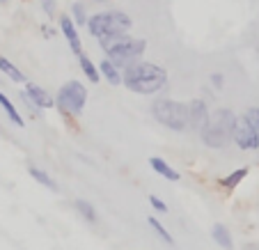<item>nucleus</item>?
<instances>
[{
    "label": "nucleus",
    "instance_id": "obj_17",
    "mask_svg": "<svg viewBox=\"0 0 259 250\" xmlns=\"http://www.w3.org/2000/svg\"><path fill=\"white\" fill-rule=\"evenodd\" d=\"M28 172H30V177H32L34 182H39L41 186L51 188V191H58V184H55L53 179H51V177H49V172L39 170V168H34V165H30V168H28Z\"/></svg>",
    "mask_w": 259,
    "mask_h": 250
},
{
    "label": "nucleus",
    "instance_id": "obj_7",
    "mask_svg": "<svg viewBox=\"0 0 259 250\" xmlns=\"http://www.w3.org/2000/svg\"><path fill=\"white\" fill-rule=\"evenodd\" d=\"M234 142L241 149H259V117L257 110H248L243 117H236Z\"/></svg>",
    "mask_w": 259,
    "mask_h": 250
},
{
    "label": "nucleus",
    "instance_id": "obj_4",
    "mask_svg": "<svg viewBox=\"0 0 259 250\" xmlns=\"http://www.w3.org/2000/svg\"><path fill=\"white\" fill-rule=\"evenodd\" d=\"M145 39H133L128 34H122V37H115V39H108L101 44L106 58H110L117 67H128L136 60H140V55L145 53Z\"/></svg>",
    "mask_w": 259,
    "mask_h": 250
},
{
    "label": "nucleus",
    "instance_id": "obj_18",
    "mask_svg": "<svg viewBox=\"0 0 259 250\" xmlns=\"http://www.w3.org/2000/svg\"><path fill=\"white\" fill-rule=\"evenodd\" d=\"M0 106H3V110L7 113V117H10L12 122L19 124V127H23V117H21L19 110L14 108V103H12L10 99H7V94H3V92H0Z\"/></svg>",
    "mask_w": 259,
    "mask_h": 250
},
{
    "label": "nucleus",
    "instance_id": "obj_14",
    "mask_svg": "<svg viewBox=\"0 0 259 250\" xmlns=\"http://www.w3.org/2000/svg\"><path fill=\"white\" fill-rule=\"evenodd\" d=\"M0 71H3L5 76H10L14 83H28L25 76H23V71H19V67H16L14 62H10L7 58H3V55H0Z\"/></svg>",
    "mask_w": 259,
    "mask_h": 250
},
{
    "label": "nucleus",
    "instance_id": "obj_3",
    "mask_svg": "<svg viewBox=\"0 0 259 250\" xmlns=\"http://www.w3.org/2000/svg\"><path fill=\"white\" fill-rule=\"evenodd\" d=\"M236 115L230 108H218L211 115L206 129L202 131V140L211 149H225L230 142H234Z\"/></svg>",
    "mask_w": 259,
    "mask_h": 250
},
{
    "label": "nucleus",
    "instance_id": "obj_23",
    "mask_svg": "<svg viewBox=\"0 0 259 250\" xmlns=\"http://www.w3.org/2000/svg\"><path fill=\"white\" fill-rule=\"evenodd\" d=\"M41 3H44L46 14H53V12H55V0H41Z\"/></svg>",
    "mask_w": 259,
    "mask_h": 250
},
{
    "label": "nucleus",
    "instance_id": "obj_8",
    "mask_svg": "<svg viewBox=\"0 0 259 250\" xmlns=\"http://www.w3.org/2000/svg\"><path fill=\"white\" fill-rule=\"evenodd\" d=\"M209 119H211L209 106H206L202 99H193V101L188 103V127H191L193 131L202 133L206 129V124H209Z\"/></svg>",
    "mask_w": 259,
    "mask_h": 250
},
{
    "label": "nucleus",
    "instance_id": "obj_2",
    "mask_svg": "<svg viewBox=\"0 0 259 250\" xmlns=\"http://www.w3.org/2000/svg\"><path fill=\"white\" fill-rule=\"evenodd\" d=\"M133 21L128 14L119 10H108V12H99V14H92L88 21V30L92 37H97L99 44L108 39H115V37H122L131 30Z\"/></svg>",
    "mask_w": 259,
    "mask_h": 250
},
{
    "label": "nucleus",
    "instance_id": "obj_26",
    "mask_svg": "<svg viewBox=\"0 0 259 250\" xmlns=\"http://www.w3.org/2000/svg\"><path fill=\"white\" fill-rule=\"evenodd\" d=\"M97 3H106V0H97Z\"/></svg>",
    "mask_w": 259,
    "mask_h": 250
},
{
    "label": "nucleus",
    "instance_id": "obj_10",
    "mask_svg": "<svg viewBox=\"0 0 259 250\" xmlns=\"http://www.w3.org/2000/svg\"><path fill=\"white\" fill-rule=\"evenodd\" d=\"M60 30H62V34L67 37L69 49L76 55L83 53V41H80V34H78V30H76V21H71V16H60Z\"/></svg>",
    "mask_w": 259,
    "mask_h": 250
},
{
    "label": "nucleus",
    "instance_id": "obj_16",
    "mask_svg": "<svg viewBox=\"0 0 259 250\" xmlns=\"http://www.w3.org/2000/svg\"><path fill=\"white\" fill-rule=\"evenodd\" d=\"M78 60H80V69H83V74L88 76V80H92V83H99V80H101V71H99V67H94L92 60H90L85 53H80Z\"/></svg>",
    "mask_w": 259,
    "mask_h": 250
},
{
    "label": "nucleus",
    "instance_id": "obj_22",
    "mask_svg": "<svg viewBox=\"0 0 259 250\" xmlns=\"http://www.w3.org/2000/svg\"><path fill=\"white\" fill-rule=\"evenodd\" d=\"M149 204H152L154 209L158 211V214H165V211H167V204H165L163 200H158L156 195H149Z\"/></svg>",
    "mask_w": 259,
    "mask_h": 250
},
{
    "label": "nucleus",
    "instance_id": "obj_9",
    "mask_svg": "<svg viewBox=\"0 0 259 250\" xmlns=\"http://www.w3.org/2000/svg\"><path fill=\"white\" fill-rule=\"evenodd\" d=\"M23 99L30 103V106H37V108H55V99L46 92L44 88H39L37 83H25V92H23Z\"/></svg>",
    "mask_w": 259,
    "mask_h": 250
},
{
    "label": "nucleus",
    "instance_id": "obj_13",
    "mask_svg": "<svg viewBox=\"0 0 259 250\" xmlns=\"http://www.w3.org/2000/svg\"><path fill=\"white\" fill-rule=\"evenodd\" d=\"M248 168H239V170H234L232 172V175H227V177H223V179H220V186L225 188V191H234L236 186H239L241 182H243L245 177H248Z\"/></svg>",
    "mask_w": 259,
    "mask_h": 250
},
{
    "label": "nucleus",
    "instance_id": "obj_15",
    "mask_svg": "<svg viewBox=\"0 0 259 250\" xmlns=\"http://www.w3.org/2000/svg\"><path fill=\"white\" fill-rule=\"evenodd\" d=\"M211 236H213V241L220 245V248H225V250L234 248V245H232V234H230V230H227L225 225H213Z\"/></svg>",
    "mask_w": 259,
    "mask_h": 250
},
{
    "label": "nucleus",
    "instance_id": "obj_21",
    "mask_svg": "<svg viewBox=\"0 0 259 250\" xmlns=\"http://www.w3.org/2000/svg\"><path fill=\"white\" fill-rule=\"evenodd\" d=\"M71 12H73V21H76V25H88L90 19L85 16V7L80 5V3H73Z\"/></svg>",
    "mask_w": 259,
    "mask_h": 250
},
{
    "label": "nucleus",
    "instance_id": "obj_11",
    "mask_svg": "<svg viewBox=\"0 0 259 250\" xmlns=\"http://www.w3.org/2000/svg\"><path fill=\"white\" fill-rule=\"evenodd\" d=\"M99 71H101V76L108 80L110 85H119L122 83V74H119V67L113 62L110 58H106V60H101L99 62Z\"/></svg>",
    "mask_w": 259,
    "mask_h": 250
},
{
    "label": "nucleus",
    "instance_id": "obj_5",
    "mask_svg": "<svg viewBox=\"0 0 259 250\" xmlns=\"http://www.w3.org/2000/svg\"><path fill=\"white\" fill-rule=\"evenodd\" d=\"M152 115L158 124L172 129V131H184L188 129V106L172 99H158L152 106Z\"/></svg>",
    "mask_w": 259,
    "mask_h": 250
},
{
    "label": "nucleus",
    "instance_id": "obj_19",
    "mask_svg": "<svg viewBox=\"0 0 259 250\" xmlns=\"http://www.w3.org/2000/svg\"><path fill=\"white\" fill-rule=\"evenodd\" d=\"M73 206H76V211H78L85 221L97 223V211H94V206L90 204L88 200H76V202H73Z\"/></svg>",
    "mask_w": 259,
    "mask_h": 250
},
{
    "label": "nucleus",
    "instance_id": "obj_1",
    "mask_svg": "<svg viewBox=\"0 0 259 250\" xmlns=\"http://www.w3.org/2000/svg\"><path fill=\"white\" fill-rule=\"evenodd\" d=\"M122 83L136 94H154L167 83V71L154 62L136 60L133 64L124 67Z\"/></svg>",
    "mask_w": 259,
    "mask_h": 250
},
{
    "label": "nucleus",
    "instance_id": "obj_25",
    "mask_svg": "<svg viewBox=\"0 0 259 250\" xmlns=\"http://www.w3.org/2000/svg\"><path fill=\"white\" fill-rule=\"evenodd\" d=\"M254 110H257V117H259V108H254Z\"/></svg>",
    "mask_w": 259,
    "mask_h": 250
},
{
    "label": "nucleus",
    "instance_id": "obj_12",
    "mask_svg": "<svg viewBox=\"0 0 259 250\" xmlns=\"http://www.w3.org/2000/svg\"><path fill=\"white\" fill-rule=\"evenodd\" d=\"M149 165H152L154 170H156L161 177H165V179H170V182H179V179H181V175H179V172H177L172 165H167V163L163 161V158H152V161H149Z\"/></svg>",
    "mask_w": 259,
    "mask_h": 250
},
{
    "label": "nucleus",
    "instance_id": "obj_6",
    "mask_svg": "<svg viewBox=\"0 0 259 250\" xmlns=\"http://www.w3.org/2000/svg\"><path fill=\"white\" fill-rule=\"evenodd\" d=\"M88 103V90L78 80H69L60 88L58 97H55V106L62 110L64 115H80Z\"/></svg>",
    "mask_w": 259,
    "mask_h": 250
},
{
    "label": "nucleus",
    "instance_id": "obj_24",
    "mask_svg": "<svg viewBox=\"0 0 259 250\" xmlns=\"http://www.w3.org/2000/svg\"><path fill=\"white\" fill-rule=\"evenodd\" d=\"M211 83H213V88H223V76H220V74H211Z\"/></svg>",
    "mask_w": 259,
    "mask_h": 250
},
{
    "label": "nucleus",
    "instance_id": "obj_20",
    "mask_svg": "<svg viewBox=\"0 0 259 250\" xmlns=\"http://www.w3.org/2000/svg\"><path fill=\"white\" fill-rule=\"evenodd\" d=\"M147 223H149V227H152V230H154V232H156V234H158V236H161V239H163V241H165V243H167V245H175V239H172V236H170V232H167V230H165V227H163V223H161V221H158V218L149 216V218H147Z\"/></svg>",
    "mask_w": 259,
    "mask_h": 250
}]
</instances>
